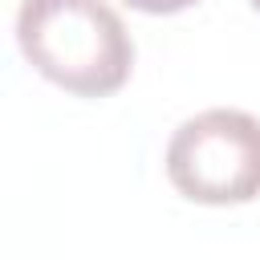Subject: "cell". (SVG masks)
Returning a JSON list of instances; mask_svg holds the SVG:
<instances>
[{
    "label": "cell",
    "mask_w": 260,
    "mask_h": 260,
    "mask_svg": "<svg viewBox=\"0 0 260 260\" xmlns=\"http://www.w3.org/2000/svg\"><path fill=\"white\" fill-rule=\"evenodd\" d=\"M16 45L53 85L106 98L134 69V41L106 0H20Z\"/></svg>",
    "instance_id": "obj_1"
},
{
    "label": "cell",
    "mask_w": 260,
    "mask_h": 260,
    "mask_svg": "<svg viewBox=\"0 0 260 260\" xmlns=\"http://www.w3.org/2000/svg\"><path fill=\"white\" fill-rule=\"evenodd\" d=\"M167 179L191 203H248L260 195V118L248 110H203L167 142Z\"/></svg>",
    "instance_id": "obj_2"
},
{
    "label": "cell",
    "mask_w": 260,
    "mask_h": 260,
    "mask_svg": "<svg viewBox=\"0 0 260 260\" xmlns=\"http://www.w3.org/2000/svg\"><path fill=\"white\" fill-rule=\"evenodd\" d=\"M126 4L138 8V12H150V16H171V12H183L199 0H126Z\"/></svg>",
    "instance_id": "obj_3"
},
{
    "label": "cell",
    "mask_w": 260,
    "mask_h": 260,
    "mask_svg": "<svg viewBox=\"0 0 260 260\" xmlns=\"http://www.w3.org/2000/svg\"><path fill=\"white\" fill-rule=\"evenodd\" d=\"M252 8H260V0H252Z\"/></svg>",
    "instance_id": "obj_4"
}]
</instances>
